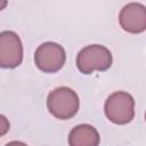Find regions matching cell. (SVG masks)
Returning a JSON list of instances; mask_svg holds the SVG:
<instances>
[{
  "label": "cell",
  "mask_w": 146,
  "mask_h": 146,
  "mask_svg": "<svg viewBox=\"0 0 146 146\" xmlns=\"http://www.w3.org/2000/svg\"><path fill=\"white\" fill-rule=\"evenodd\" d=\"M80 106L78 94L68 87H59L50 91L47 97V107L49 112L59 120L73 117Z\"/></svg>",
  "instance_id": "1"
},
{
  "label": "cell",
  "mask_w": 146,
  "mask_h": 146,
  "mask_svg": "<svg viewBox=\"0 0 146 146\" xmlns=\"http://www.w3.org/2000/svg\"><path fill=\"white\" fill-rule=\"evenodd\" d=\"M112 65L111 51L102 44H90L82 48L76 56V66L83 74L95 71H106Z\"/></svg>",
  "instance_id": "2"
},
{
  "label": "cell",
  "mask_w": 146,
  "mask_h": 146,
  "mask_svg": "<svg viewBox=\"0 0 146 146\" xmlns=\"http://www.w3.org/2000/svg\"><path fill=\"white\" fill-rule=\"evenodd\" d=\"M106 117L115 124H127L135 116V100L125 91H115L110 95L104 105Z\"/></svg>",
  "instance_id": "3"
},
{
  "label": "cell",
  "mask_w": 146,
  "mask_h": 146,
  "mask_svg": "<svg viewBox=\"0 0 146 146\" xmlns=\"http://www.w3.org/2000/svg\"><path fill=\"white\" fill-rule=\"evenodd\" d=\"M66 60L64 48L56 42H44L40 44L34 52V63L39 70L46 73L59 71Z\"/></svg>",
  "instance_id": "4"
},
{
  "label": "cell",
  "mask_w": 146,
  "mask_h": 146,
  "mask_svg": "<svg viewBox=\"0 0 146 146\" xmlns=\"http://www.w3.org/2000/svg\"><path fill=\"white\" fill-rule=\"evenodd\" d=\"M23 44L17 33L3 31L0 33V67L15 68L22 64Z\"/></svg>",
  "instance_id": "5"
},
{
  "label": "cell",
  "mask_w": 146,
  "mask_h": 146,
  "mask_svg": "<svg viewBox=\"0 0 146 146\" xmlns=\"http://www.w3.org/2000/svg\"><path fill=\"white\" fill-rule=\"evenodd\" d=\"M121 27L129 33H141L146 29V8L138 2L125 5L119 15Z\"/></svg>",
  "instance_id": "6"
},
{
  "label": "cell",
  "mask_w": 146,
  "mask_h": 146,
  "mask_svg": "<svg viewBox=\"0 0 146 146\" xmlns=\"http://www.w3.org/2000/svg\"><path fill=\"white\" fill-rule=\"evenodd\" d=\"M100 137L95 127L90 124H79L68 135L70 146H98Z\"/></svg>",
  "instance_id": "7"
},
{
  "label": "cell",
  "mask_w": 146,
  "mask_h": 146,
  "mask_svg": "<svg viewBox=\"0 0 146 146\" xmlns=\"http://www.w3.org/2000/svg\"><path fill=\"white\" fill-rule=\"evenodd\" d=\"M10 129V123H9V120L5 116V115H1L0 114V137L5 136Z\"/></svg>",
  "instance_id": "8"
},
{
  "label": "cell",
  "mask_w": 146,
  "mask_h": 146,
  "mask_svg": "<svg viewBox=\"0 0 146 146\" xmlns=\"http://www.w3.org/2000/svg\"><path fill=\"white\" fill-rule=\"evenodd\" d=\"M5 146H27L25 143L23 141H17V140H14V141H9L8 144H6Z\"/></svg>",
  "instance_id": "9"
},
{
  "label": "cell",
  "mask_w": 146,
  "mask_h": 146,
  "mask_svg": "<svg viewBox=\"0 0 146 146\" xmlns=\"http://www.w3.org/2000/svg\"><path fill=\"white\" fill-rule=\"evenodd\" d=\"M7 5H8V2L6 0H0V10H2Z\"/></svg>",
  "instance_id": "10"
}]
</instances>
